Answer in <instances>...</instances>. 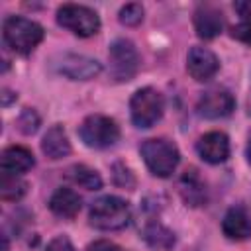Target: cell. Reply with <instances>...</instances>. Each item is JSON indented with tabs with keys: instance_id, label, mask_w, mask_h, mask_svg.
Returning <instances> with one entry per match:
<instances>
[{
	"instance_id": "cell-15",
	"label": "cell",
	"mask_w": 251,
	"mask_h": 251,
	"mask_svg": "<svg viewBox=\"0 0 251 251\" xmlns=\"http://www.w3.org/2000/svg\"><path fill=\"white\" fill-rule=\"evenodd\" d=\"M80 196L71 188H57L49 200V208L59 218H75L80 212Z\"/></svg>"
},
{
	"instance_id": "cell-4",
	"label": "cell",
	"mask_w": 251,
	"mask_h": 251,
	"mask_svg": "<svg viewBox=\"0 0 251 251\" xmlns=\"http://www.w3.org/2000/svg\"><path fill=\"white\" fill-rule=\"evenodd\" d=\"M165 110V102L159 90L145 86L139 88L131 100H129V114H131V122L135 124V127H151L153 124H157L163 116Z\"/></svg>"
},
{
	"instance_id": "cell-12",
	"label": "cell",
	"mask_w": 251,
	"mask_h": 251,
	"mask_svg": "<svg viewBox=\"0 0 251 251\" xmlns=\"http://www.w3.org/2000/svg\"><path fill=\"white\" fill-rule=\"evenodd\" d=\"M194 29L202 39H214L224 29V16L216 6L202 4L194 12Z\"/></svg>"
},
{
	"instance_id": "cell-5",
	"label": "cell",
	"mask_w": 251,
	"mask_h": 251,
	"mask_svg": "<svg viewBox=\"0 0 251 251\" xmlns=\"http://www.w3.org/2000/svg\"><path fill=\"white\" fill-rule=\"evenodd\" d=\"M78 135L84 141V145L92 149H106L120 139V127L112 118L102 114H92L84 118V122L80 124Z\"/></svg>"
},
{
	"instance_id": "cell-17",
	"label": "cell",
	"mask_w": 251,
	"mask_h": 251,
	"mask_svg": "<svg viewBox=\"0 0 251 251\" xmlns=\"http://www.w3.org/2000/svg\"><path fill=\"white\" fill-rule=\"evenodd\" d=\"M180 192H182V198L186 204L190 206H200L206 198V190H204V184L202 180L198 178L196 171H186L182 180H180Z\"/></svg>"
},
{
	"instance_id": "cell-7",
	"label": "cell",
	"mask_w": 251,
	"mask_h": 251,
	"mask_svg": "<svg viewBox=\"0 0 251 251\" xmlns=\"http://www.w3.org/2000/svg\"><path fill=\"white\" fill-rule=\"evenodd\" d=\"M110 69L116 80H131L139 69V55L129 39H116L110 45Z\"/></svg>"
},
{
	"instance_id": "cell-1",
	"label": "cell",
	"mask_w": 251,
	"mask_h": 251,
	"mask_svg": "<svg viewBox=\"0 0 251 251\" xmlns=\"http://www.w3.org/2000/svg\"><path fill=\"white\" fill-rule=\"evenodd\" d=\"M2 35H4L6 45L12 51L20 55H27L41 43L43 27L37 22L22 18V16H8L2 25Z\"/></svg>"
},
{
	"instance_id": "cell-2",
	"label": "cell",
	"mask_w": 251,
	"mask_h": 251,
	"mask_svg": "<svg viewBox=\"0 0 251 251\" xmlns=\"http://www.w3.org/2000/svg\"><path fill=\"white\" fill-rule=\"evenodd\" d=\"M90 226L106 231L122 229L129 222V204L118 196H102L92 202L88 212Z\"/></svg>"
},
{
	"instance_id": "cell-22",
	"label": "cell",
	"mask_w": 251,
	"mask_h": 251,
	"mask_svg": "<svg viewBox=\"0 0 251 251\" xmlns=\"http://www.w3.org/2000/svg\"><path fill=\"white\" fill-rule=\"evenodd\" d=\"M18 126H20V129H22L24 133H33V131L37 129V126H39V118H37V114H35L33 110H25V112L20 116Z\"/></svg>"
},
{
	"instance_id": "cell-27",
	"label": "cell",
	"mask_w": 251,
	"mask_h": 251,
	"mask_svg": "<svg viewBox=\"0 0 251 251\" xmlns=\"http://www.w3.org/2000/svg\"><path fill=\"white\" fill-rule=\"evenodd\" d=\"M247 161L251 163V135H249V143H247Z\"/></svg>"
},
{
	"instance_id": "cell-24",
	"label": "cell",
	"mask_w": 251,
	"mask_h": 251,
	"mask_svg": "<svg viewBox=\"0 0 251 251\" xmlns=\"http://www.w3.org/2000/svg\"><path fill=\"white\" fill-rule=\"evenodd\" d=\"M45 251H75V245L71 243L69 237L65 235H57L55 239H51L47 243V249Z\"/></svg>"
},
{
	"instance_id": "cell-20",
	"label": "cell",
	"mask_w": 251,
	"mask_h": 251,
	"mask_svg": "<svg viewBox=\"0 0 251 251\" xmlns=\"http://www.w3.org/2000/svg\"><path fill=\"white\" fill-rule=\"evenodd\" d=\"M143 237L147 239L149 245L159 247V249H167V247H171V245L175 243L173 233H171L169 229H165L163 226H159V224L149 226V227L143 231Z\"/></svg>"
},
{
	"instance_id": "cell-9",
	"label": "cell",
	"mask_w": 251,
	"mask_h": 251,
	"mask_svg": "<svg viewBox=\"0 0 251 251\" xmlns=\"http://www.w3.org/2000/svg\"><path fill=\"white\" fill-rule=\"evenodd\" d=\"M57 71L73 80H88L100 75L102 65L86 55H76V53H65L61 61L57 63Z\"/></svg>"
},
{
	"instance_id": "cell-3",
	"label": "cell",
	"mask_w": 251,
	"mask_h": 251,
	"mask_svg": "<svg viewBox=\"0 0 251 251\" xmlns=\"http://www.w3.org/2000/svg\"><path fill=\"white\" fill-rule=\"evenodd\" d=\"M141 157L147 165V169L161 178H167L175 173L176 165H178V149L175 143H171L169 139H147L141 145Z\"/></svg>"
},
{
	"instance_id": "cell-14",
	"label": "cell",
	"mask_w": 251,
	"mask_h": 251,
	"mask_svg": "<svg viewBox=\"0 0 251 251\" xmlns=\"http://www.w3.org/2000/svg\"><path fill=\"white\" fill-rule=\"evenodd\" d=\"M35 159L29 149L22 145H12L4 149L2 153V173H12V175H22L33 167Z\"/></svg>"
},
{
	"instance_id": "cell-13",
	"label": "cell",
	"mask_w": 251,
	"mask_h": 251,
	"mask_svg": "<svg viewBox=\"0 0 251 251\" xmlns=\"http://www.w3.org/2000/svg\"><path fill=\"white\" fill-rule=\"evenodd\" d=\"M222 231L231 241H245L251 237V216L243 208H229L222 220Z\"/></svg>"
},
{
	"instance_id": "cell-26",
	"label": "cell",
	"mask_w": 251,
	"mask_h": 251,
	"mask_svg": "<svg viewBox=\"0 0 251 251\" xmlns=\"http://www.w3.org/2000/svg\"><path fill=\"white\" fill-rule=\"evenodd\" d=\"M235 12L243 18L251 22V0H243V2H235Z\"/></svg>"
},
{
	"instance_id": "cell-25",
	"label": "cell",
	"mask_w": 251,
	"mask_h": 251,
	"mask_svg": "<svg viewBox=\"0 0 251 251\" xmlns=\"http://www.w3.org/2000/svg\"><path fill=\"white\" fill-rule=\"evenodd\" d=\"M88 251H122L120 247H116L112 241H106V239H100V241H94L88 245Z\"/></svg>"
},
{
	"instance_id": "cell-16",
	"label": "cell",
	"mask_w": 251,
	"mask_h": 251,
	"mask_svg": "<svg viewBox=\"0 0 251 251\" xmlns=\"http://www.w3.org/2000/svg\"><path fill=\"white\" fill-rule=\"evenodd\" d=\"M41 151L49 159H63L71 153V143H69V137H67L63 126L55 124L47 129V133L43 135V141H41Z\"/></svg>"
},
{
	"instance_id": "cell-23",
	"label": "cell",
	"mask_w": 251,
	"mask_h": 251,
	"mask_svg": "<svg viewBox=\"0 0 251 251\" xmlns=\"http://www.w3.org/2000/svg\"><path fill=\"white\" fill-rule=\"evenodd\" d=\"M231 37H235L241 43L251 45V22L249 20H243L237 25H233L231 27Z\"/></svg>"
},
{
	"instance_id": "cell-19",
	"label": "cell",
	"mask_w": 251,
	"mask_h": 251,
	"mask_svg": "<svg viewBox=\"0 0 251 251\" xmlns=\"http://www.w3.org/2000/svg\"><path fill=\"white\" fill-rule=\"evenodd\" d=\"M27 190L25 180L20 178V175L12 173H2L0 178V196L2 200H20Z\"/></svg>"
},
{
	"instance_id": "cell-8",
	"label": "cell",
	"mask_w": 251,
	"mask_h": 251,
	"mask_svg": "<svg viewBox=\"0 0 251 251\" xmlns=\"http://www.w3.org/2000/svg\"><path fill=\"white\" fill-rule=\"evenodd\" d=\"M235 108V100L233 96L224 90V88H212V90H206L198 104H196V110L202 118H208V120H218V118H226L233 112Z\"/></svg>"
},
{
	"instance_id": "cell-11",
	"label": "cell",
	"mask_w": 251,
	"mask_h": 251,
	"mask_svg": "<svg viewBox=\"0 0 251 251\" xmlns=\"http://www.w3.org/2000/svg\"><path fill=\"white\" fill-rule=\"evenodd\" d=\"M196 151L210 165L224 163L229 157V139L224 131H208L196 141Z\"/></svg>"
},
{
	"instance_id": "cell-6",
	"label": "cell",
	"mask_w": 251,
	"mask_h": 251,
	"mask_svg": "<svg viewBox=\"0 0 251 251\" xmlns=\"http://www.w3.org/2000/svg\"><path fill=\"white\" fill-rule=\"evenodd\" d=\"M57 24L78 37H90L100 29L98 14L82 4H63L57 10Z\"/></svg>"
},
{
	"instance_id": "cell-18",
	"label": "cell",
	"mask_w": 251,
	"mask_h": 251,
	"mask_svg": "<svg viewBox=\"0 0 251 251\" xmlns=\"http://www.w3.org/2000/svg\"><path fill=\"white\" fill-rule=\"evenodd\" d=\"M69 176L73 178V182H76L78 186H82L86 190H98L102 186L100 175L94 169L86 167V165H75V167H71L69 169Z\"/></svg>"
},
{
	"instance_id": "cell-21",
	"label": "cell",
	"mask_w": 251,
	"mask_h": 251,
	"mask_svg": "<svg viewBox=\"0 0 251 251\" xmlns=\"http://www.w3.org/2000/svg\"><path fill=\"white\" fill-rule=\"evenodd\" d=\"M141 20H143V6L141 4L131 2L120 10V22L124 25H137V24H141Z\"/></svg>"
},
{
	"instance_id": "cell-10",
	"label": "cell",
	"mask_w": 251,
	"mask_h": 251,
	"mask_svg": "<svg viewBox=\"0 0 251 251\" xmlns=\"http://www.w3.org/2000/svg\"><path fill=\"white\" fill-rule=\"evenodd\" d=\"M186 69L194 80L206 82L218 73L220 61L214 55V51H210L206 47H192L186 57Z\"/></svg>"
}]
</instances>
